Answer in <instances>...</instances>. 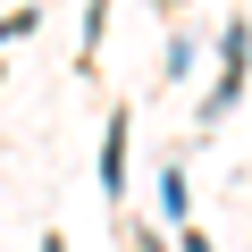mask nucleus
I'll use <instances>...</instances> for the list:
<instances>
[{
	"label": "nucleus",
	"instance_id": "3",
	"mask_svg": "<svg viewBox=\"0 0 252 252\" xmlns=\"http://www.w3.org/2000/svg\"><path fill=\"white\" fill-rule=\"evenodd\" d=\"M160 202H168V219L185 227V168H168V177H160Z\"/></svg>",
	"mask_w": 252,
	"mask_h": 252
},
{
	"label": "nucleus",
	"instance_id": "2",
	"mask_svg": "<svg viewBox=\"0 0 252 252\" xmlns=\"http://www.w3.org/2000/svg\"><path fill=\"white\" fill-rule=\"evenodd\" d=\"M126 135H135V118L109 109V126H101V193H109V202L126 193Z\"/></svg>",
	"mask_w": 252,
	"mask_h": 252
},
{
	"label": "nucleus",
	"instance_id": "4",
	"mask_svg": "<svg viewBox=\"0 0 252 252\" xmlns=\"http://www.w3.org/2000/svg\"><path fill=\"white\" fill-rule=\"evenodd\" d=\"M17 34H34V9H9V17H0V42H17Z\"/></svg>",
	"mask_w": 252,
	"mask_h": 252
},
{
	"label": "nucleus",
	"instance_id": "5",
	"mask_svg": "<svg viewBox=\"0 0 252 252\" xmlns=\"http://www.w3.org/2000/svg\"><path fill=\"white\" fill-rule=\"evenodd\" d=\"M177 252H210V235H202V227H185V235H177Z\"/></svg>",
	"mask_w": 252,
	"mask_h": 252
},
{
	"label": "nucleus",
	"instance_id": "1",
	"mask_svg": "<svg viewBox=\"0 0 252 252\" xmlns=\"http://www.w3.org/2000/svg\"><path fill=\"white\" fill-rule=\"evenodd\" d=\"M244 59H252V26L235 17L227 42H219V93L202 101V118H227V109H235V93H244Z\"/></svg>",
	"mask_w": 252,
	"mask_h": 252
},
{
	"label": "nucleus",
	"instance_id": "6",
	"mask_svg": "<svg viewBox=\"0 0 252 252\" xmlns=\"http://www.w3.org/2000/svg\"><path fill=\"white\" fill-rule=\"evenodd\" d=\"M42 252H67V235H42Z\"/></svg>",
	"mask_w": 252,
	"mask_h": 252
}]
</instances>
